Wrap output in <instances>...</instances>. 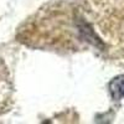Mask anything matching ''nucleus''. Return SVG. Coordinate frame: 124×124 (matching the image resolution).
Returning <instances> with one entry per match:
<instances>
[{"label": "nucleus", "mask_w": 124, "mask_h": 124, "mask_svg": "<svg viewBox=\"0 0 124 124\" xmlns=\"http://www.w3.org/2000/svg\"><path fill=\"white\" fill-rule=\"evenodd\" d=\"M109 91L113 99L124 98V75L116 77L109 83Z\"/></svg>", "instance_id": "nucleus-1"}]
</instances>
